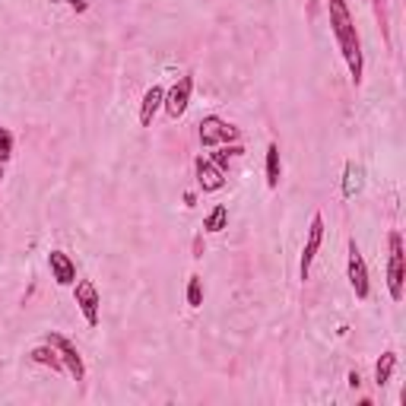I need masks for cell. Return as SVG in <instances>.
Here are the masks:
<instances>
[{
  "label": "cell",
  "mask_w": 406,
  "mask_h": 406,
  "mask_svg": "<svg viewBox=\"0 0 406 406\" xmlns=\"http://www.w3.org/2000/svg\"><path fill=\"white\" fill-rule=\"evenodd\" d=\"M330 26H333V35L339 42V51L346 58L349 64V73L353 80L359 83L362 80V45H359V35H355V26H353V16H349L346 0H330Z\"/></svg>",
  "instance_id": "cell-1"
},
{
  "label": "cell",
  "mask_w": 406,
  "mask_h": 406,
  "mask_svg": "<svg viewBox=\"0 0 406 406\" xmlns=\"http://www.w3.org/2000/svg\"><path fill=\"white\" fill-rule=\"evenodd\" d=\"M387 286H391V299H403V238L391 232V263H387Z\"/></svg>",
  "instance_id": "cell-2"
},
{
  "label": "cell",
  "mask_w": 406,
  "mask_h": 406,
  "mask_svg": "<svg viewBox=\"0 0 406 406\" xmlns=\"http://www.w3.org/2000/svg\"><path fill=\"white\" fill-rule=\"evenodd\" d=\"M229 140H238V127L226 124L219 118H203L200 124V143L203 146H219V143H229Z\"/></svg>",
  "instance_id": "cell-3"
},
{
  "label": "cell",
  "mask_w": 406,
  "mask_h": 406,
  "mask_svg": "<svg viewBox=\"0 0 406 406\" xmlns=\"http://www.w3.org/2000/svg\"><path fill=\"white\" fill-rule=\"evenodd\" d=\"M349 283H353L359 299H369V267L362 261V251L355 248V241H349Z\"/></svg>",
  "instance_id": "cell-4"
},
{
  "label": "cell",
  "mask_w": 406,
  "mask_h": 406,
  "mask_svg": "<svg viewBox=\"0 0 406 406\" xmlns=\"http://www.w3.org/2000/svg\"><path fill=\"white\" fill-rule=\"evenodd\" d=\"M48 343H51V346L60 353V359L67 362L70 375H73L76 381H83L86 369H83V359H80V353H76V346H73V343H70L67 337H60V333H48Z\"/></svg>",
  "instance_id": "cell-5"
},
{
  "label": "cell",
  "mask_w": 406,
  "mask_h": 406,
  "mask_svg": "<svg viewBox=\"0 0 406 406\" xmlns=\"http://www.w3.org/2000/svg\"><path fill=\"white\" fill-rule=\"evenodd\" d=\"M76 305H80V311H83V317L96 327L98 324V289L92 286L89 279H83V283H76Z\"/></svg>",
  "instance_id": "cell-6"
},
{
  "label": "cell",
  "mask_w": 406,
  "mask_h": 406,
  "mask_svg": "<svg viewBox=\"0 0 406 406\" xmlns=\"http://www.w3.org/2000/svg\"><path fill=\"white\" fill-rule=\"evenodd\" d=\"M321 238H324V219L315 216V219H311V229H308V241H305V251H301V279H308L311 263H315L317 248H321Z\"/></svg>",
  "instance_id": "cell-7"
},
{
  "label": "cell",
  "mask_w": 406,
  "mask_h": 406,
  "mask_svg": "<svg viewBox=\"0 0 406 406\" xmlns=\"http://www.w3.org/2000/svg\"><path fill=\"white\" fill-rule=\"evenodd\" d=\"M191 86H194V80H191V76H181L178 83H175V89L168 92L166 112L172 114V118H181V114H184V108H188V102H191Z\"/></svg>",
  "instance_id": "cell-8"
},
{
  "label": "cell",
  "mask_w": 406,
  "mask_h": 406,
  "mask_svg": "<svg viewBox=\"0 0 406 406\" xmlns=\"http://www.w3.org/2000/svg\"><path fill=\"white\" fill-rule=\"evenodd\" d=\"M48 267H51V276L58 279L60 286H70L76 279V267L64 251H51V254H48Z\"/></svg>",
  "instance_id": "cell-9"
},
{
  "label": "cell",
  "mask_w": 406,
  "mask_h": 406,
  "mask_svg": "<svg viewBox=\"0 0 406 406\" xmlns=\"http://www.w3.org/2000/svg\"><path fill=\"white\" fill-rule=\"evenodd\" d=\"M197 181H200L203 191H219L222 184H226L222 168L213 166V162H206V159H197Z\"/></svg>",
  "instance_id": "cell-10"
},
{
  "label": "cell",
  "mask_w": 406,
  "mask_h": 406,
  "mask_svg": "<svg viewBox=\"0 0 406 406\" xmlns=\"http://www.w3.org/2000/svg\"><path fill=\"white\" fill-rule=\"evenodd\" d=\"M162 98H166V92L159 89V86H152V89L143 96V105H140V124H143V127H150V124H152V114L159 112Z\"/></svg>",
  "instance_id": "cell-11"
},
{
  "label": "cell",
  "mask_w": 406,
  "mask_h": 406,
  "mask_svg": "<svg viewBox=\"0 0 406 406\" xmlns=\"http://www.w3.org/2000/svg\"><path fill=\"white\" fill-rule=\"evenodd\" d=\"M362 184H365V168H362L359 162H349V166H346V178H343V194L355 197L362 191Z\"/></svg>",
  "instance_id": "cell-12"
},
{
  "label": "cell",
  "mask_w": 406,
  "mask_h": 406,
  "mask_svg": "<svg viewBox=\"0 0 406 406\" xmlns=\"http://www.w3.org/2000/svg\"><path fill=\"white\" fill-rule=\"evenodd\" d=\"M32 359H35V362H42V365H51L54 371H60V369H64V359L58 355V349H54L51 343H48V346L32 349Z\"/></svg>",
  "instance_id": "cell-13"
},
{
  "label": "cell",
  "mask_w": 406,
  "mask_h": 406,
  "mask_svg": "<svg viewBox=\"0 0 406 406\" xmlns=\"http://www.w3.org/2000/svg\"><path fill=\"white\" fill-rule=\"evenodd\" d=\"M267 184L270 188L279 184V146L276 143L267 146Z\"/></svg>",
  "instance_id": "cell-14"
},
{
  "label": "cell",
  "mask_w": 406,
  "mask_h": 406,
  "mask_svg": "<svg viewBox=\"0 0 406 406\" xmlns=\"http://www.w3.org/2000/svg\"><path fill=\"white\" fill-rule=\"evenodd\" d=\"M226 222H229V210H226V206H213V213L203 219V229H206V232H222V229H226Z\"/></svg>",
  "instance_id": "cell-15"
},
{
  "label": "cell",
  "mask_w": 406,
  "mask_h": 406,
  "mask_svg": "<svg viewBox=\"0 0 406 406\" xmlns=\"http://www.w3.org/2000/svg\"><path fill=\"white\" fill-rule=\"evenodd\" d=\"M394 365H397V353H384L381 362H378V369H375V381L378 384H387V381H391Z\"/></svg>",
  "instance_id": "cell-16"
},
{
  "label": "cell",
  "mask_w": 406,
  "mask_h": 406,
  "mask_svg": "<svg viewBox=\"0 0 406 406\" xmlns=\"http://www.w3.org/2000/svg\"><path fill=\"white\" fill-rule=\"evenodd\" d=\"M188 305H191V308H200V305H203L200 276H191V283H188Z\"/></svg>",
  "instance_id": "cell-17"
},
{
  "label": "cell",
  "mask_w": 406,
  "mask_h": 406,
  "mask_svg": "<svg viewBox=\"0 0 406 406\" xmlns=\"http://www.w3.org/2000/svg\"><path fill=\"white\" fill-rule=\"evenodd\" d=\"M10 152H13V136H10L7 127H0V166L10 159Z\"/></svg>",
  "instance_id": "cell-18"
},
{
  "label": "cell",
  "mask_w": 406,
  "mask_h": 406,
  "mask_svg": "<svg viewBox=\"0 0 406 406\" xmlns=\"http://www.w3.org/2000/svg\"><path fill=\"white\" fill-rule=\"evenodd\" d=\"M232 152H238V146H235V150H229V146H222V150H216V152H213V166L226 168V166H229V156H232Z\"/></svg>",
  "instance_id": "cell-19"
},
{
  "label": "cell",
  "mask_w": 406,
  "mask_h": 406,
  "mask_svg": "<svg viewBox=\"0 0 406 406\" xmlns=\"http://www.w3.org/2000/svg\"><path fill=\"white\" fill-rule=\"evenodd\" d=\"M67 3H70V7H76V10H86L83 0H67Z\"/></svg>",
  "instance_id": "cell-20"
}]
</instances>
